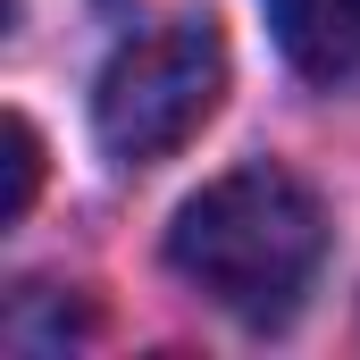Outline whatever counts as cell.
<instances>
[{
  "instance_id": "1",
  "label": "cell",
  "mask_w": 360,
  "mask_h": 360,
  "mask_svg": "<svg viewBox=\"0 0 360 360\" xmlns=\"http://www.w3.org/2000/svg\"><path fill=\"white\" fill-rule=\"evenodd\" d=\"M327 260V218L310 184L252 160L210 176L168 226V269L243 327H285Z\"/></svg>"
},
{
  "instance_id": "2",
  "label": "cell",
  "mask_w": 360,
  "mask_h": 360,
  "mask_svg": "<svg viewBox=\"0 0 360 360\" xmlns=\"http://www.w3.org/2000/svg\"><path fill=\"white\" fill-rule=\"evenodd\" d=\"M218 92H226L218 17H168V25L109 51V68L92 84V134L117 168H151L210 126Z\"/></svg>"
},
{
  "instance_id": "3",
  "label": "cell",
  "mask_w": 360,
  "mask_h": 360,
  "mask_svg": "<svg viewBox=\"0 0 360 360\" xmlns=\"http://www.w3.org/2000/svg\"><path fill=\"white\" fill-rule=\"evenodd\" d=\"M260 8H269V34L293 76L344 84L360 68V0H260Z\"/></svg>"
},
{
  "instance_id": "4",
  "label": "cell",
  "mask_w": 360,
  "mask_h": 360,
  "mask_svg": "<svg viewBox=\"0 0 360 360\" xmlns=\"http://www.w3.org/2000/svg\"><path fill=\"white\" fill-rule=\"evenodd\" d=\"M34 184H42V143H34L25 117H8V193H0V218H8V226L34 210Z\"/></svg>"
}]
</instances>
